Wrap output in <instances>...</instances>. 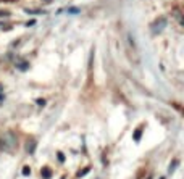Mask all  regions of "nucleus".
<instances>
[{
    "instance_id": "1",
    "label": "nucleus",
    "mask_w": 184,
    "mask_h": 179,
    "mask_svg": "<svg viewBox=\"0 0 184 179\" xmlns=\"http://www.w3.org/2000/svg\"><path fill=\"white\" fill-rule=\"evenodd\" d=\"M166 23H168V21H166L165 18H160V19H157L155 23H152V26H150V31H152L153 34H158V32H162V31L166 27Z\"/></svg>"
},
{
    "instance_id": "2",
    "label": "nucleus",
    "mask_w": 184,
    "mask_h": 179,
    "mask_svg": "<svg viewBox=\"0 0 184 179\" xmlns=\"http://www.w3.org/2000/svg\"><path fill=\"white\" fill-rule=\"evenodd\" d=\"M40 174H42L44 179H50L52 178V171H50V168H42V171H40Z\"/></svg>"
},
{
    "instance_id": "3",
    "label": "nucleus",
    "mask_w": 184,
    "mask_h": 179,
    "mask_svg": "<svg viewBox=\"0 0 184 179\" xmlns=\"http://www.w3.org/2000/svg\"><path fill=\"white\" fill-rule=\"evenodd\" d=\"M142 129H144V126H139V128L134 131V134H132V136H134V140H136V142H139V140H141V134H142Z\"/></svg>"
},
{
    "instance_id": "4",
    "label": "nucleus",
    "mask_w": 184,
    "mask_h": 179,
    "mask_svg": "<svg viewBox=\"0 0 184 179\" xmlns=\"http://www.w3.org/2000/svg\"><path fill=\"white\" fill-rule=\"evenodd\" d=\"M24 12L28 13V15H44V13H45L44 10H29V8H26Z\"/></svg>"
},
{
    "instance_id": "5",
    "label": "nucleus",
    "mask_w": 184,
    "mask_h": 179,
    "mask_svg": "<svg viewBox=\"0 0 184 179\" xmlns=\"http://www.w3.org/2000/svg\"><path fill=\"white\" fill-rule=\"evenodd\" d=\"M34 150H36V140H31V142H28V152L34 153Z\"/></svg>"
},
{
    "instance_id": "6",
    "label": "nucleus",
    "mask_w": 184,
    "mask_h": 179,
    "mask_svg": "<svg viewBox=\"0 0 184 179\" xmlns=\"http://www.w3.org/2000/svg\"><path fill=\"white\" fill-rule=\"evenodd\" d=\"M89 171H91V168H89V166H86V168H83V170H81L79 173L76 174V176H78V178H83V176H86V174L89 173Z\"/></svg>"
},
{
    "instance_id": "7",
    "label": "nucleus",
    "mask_w": 184,
    "mask_h": 179,
    "mask_svg": "<svg viewBox=\"0 0 184 179\" xmlns=\"http://www.w3.org/2000/svg\"><path fill=\"white\" fill-rule=\"evenodd\" d=\"M16 66H18L21 71H24V70H28L29 65H28V63H24V61H19V63H16Z\"/></svg>"
},
{
    "instance_id": "8",
    "label": "nucleus",
    "mask_w": 184,
    "mask_h": 179,
    "mask_svg": "<svg viewBox=\"0 0 184 179\" xmlns=\"http://www.w3.org/2000/svg\"><path fill=\"white\" fill-rule=\"evenodd\" d=\"M178 165H179V161H178V160H176V161H175V163H173V165H170V168H168V171H170V173H171V171H175V170H176V168H178Z\"/></svg>"
},
{
    "instance_id": "9",
    "label": "nucleus",
    "mask_w": 184,
    "mask_h": 179,
    "mask_svg": "<svg viewBox=\"0 0 184 179\" xmlns=\"http://www.w3.org/2000/svg\"><path fill=\"white\" fill-rule=\"evenodd\" d=\"M31 174V168L29 166H23V176H29Z\"/></svg>"
},
{
    "instance_id": "10",
    "label": "nucleus",
    "mask_w": 184,
    "mask_h": 179,
    "mask_svg": "<svg viewBox=\"0 0 184 179\" xmlns=\"http://www.w3.org/2000/svg\"><path fill=\"white\" fill-rule=\"evenodd\" d=\"M68 13H71V15H76V13H79V8H68Z\"/></svg>"
},
{
    "instance_id": "11",
    "label": "nucleus",
    "mask_w": 184,
    "mask_h": 179,
    "mask_svg": "<svg viewBox=\"0 0 184 179\" xmlns=\"http://www.w3.org/2000/svg\"><path fill=\"white\" fill-rule=\"evenodd\" d=\"M57 157H58V160L61 161V163H63V161H65V155L61 153V152H58V153H57Z\"/></svg>"
},
{
    "instance_id": "12",
    "label": "nucleus",
    "mask_w": 184,
    "mask_h": 179,
    "mask_svg": "<svg viewBox=\"0 0 184 179\" xmlns=\"http://www.w3.org/2000/svg\"><path fill=\"white\" fill-rule=\"evenodd\" d=\"M32 24H36V19H31V21L26 23V26H32Z\"/></svg>"
},
{
    "instance_id": "13",
    "label": "nucleus",
    "mask_w": 184,
    "mask_h": 179,
    "mask_svg": "<svg viewBox=\"0 0 184 179\" xmlns=\"http://www.w3.org/2000/svg\"><path fill=\"white\" fill-rule=\"evenodd\" d=\"M37 103H39V105H45V100H42V98H37L36 100Z\"/></svg>"
},
{
    "instance_id": "14",
    "label": "nucleus",
    "mask_w": 184,
    "mask_h": 179,
    "mask_svg": "<svg viewBox=\"0 0 184 179\" xmlns=\"http://www.w3.org/2000/svg\"><path fill=\"white\" fill-rule=\"evenodd\" d=\"M0 16H10V12H0Z\"/></svg>"
},
{
    "instance_id": "15",
    "label": "nucleus",
    "mask_w": 184,
    "mask_h": 179,
    "mask_svg": "<svg viewBox=\"0 0 184 179\" xmlns=\"http://www.w3.org/2000/svg\"><path fill=\"white\" fill-rule=\"evenodd\" d=\"M3 100H5V95H3V94H0V103H2Z\"/></svg>"
},
{
    "instance_id": "16",
    "label": "nucleus",
    "mask_w": 184,
    "mask_h": 179,
    "mask_svg": "<svg viewBox=\"0 0 184 179\" xmlns=\"http://www.w3.org/2000/svg\"><path fill=\"white\" fill-rule=\"evenodd\" d=\"M0 91H2V86H0Z\"/></svg>"
}]
</instances>
